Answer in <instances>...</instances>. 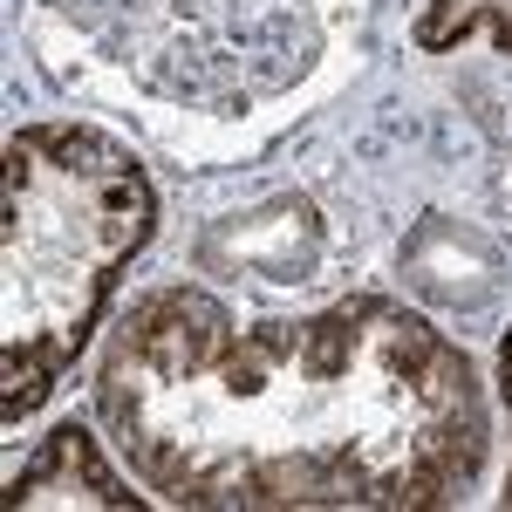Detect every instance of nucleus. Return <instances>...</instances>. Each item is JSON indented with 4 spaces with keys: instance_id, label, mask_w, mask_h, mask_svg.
Listing matches in <instances>:
<instances>
[{
    "instance_id": "f257e3e1",
    "label": "nucleus",
    "mask_w": 512,
    "mask_h": 512,
    "mask_svg": "<svg viewBox=\"0 0 512 512\" xmlns=\"http://www.w3.org/2000/svg\"><path fill=\"white\" fill-rule=\"evenodd\" d=\"M96 417L130 472L192 512L451 506L492 444L472 355L390 294L233 321L205 287H158L103 342Z\"/></svg>"
},
{
    "instance_id": "f03ea898",
    "label": "nucleus",
    "mask_w": 512,
    "mask_h": 512,
    "mask_svg": "<svg viewBox=\"0 0 512 512\" xmlns=\"http://www.w3.org/2000/svg\"><path fill=\"white\" fill-rule=\"evenodd\" d=\"M158 233L151 171L96 123H21L0 192V417L55 396Z\"/></svg>"
},
{
    "instance_id": "7ed1b4c3",
    "label": "nucleus",
    "mask_w": 512,
    "mask_h": 512,
    "mask_svg": "<svg viewBox=\"0 0 512 512\" xmlns=\"http://www.w3.org/2000/svg\"><path fill=\"white\" fill-rule=\"evenodd\" d=\"M7 512H41V506H110V512H137L144 506V492H130L117 472H110V458H103V444L89 437V424H55V431L35 444V458L21 465V472L7 478Z\"/></svg>"
},
{
    "instance_id": "20e7f679",
    "label": "nucleus",
    "mask_w": 512,
    "mask_h": 512,
    "mask_svg": "<svg viewBox=\"0 0 512 512\" xmlns=\"http://www.w3.org/2000/svg\"><path fill=\"white\" fill-rule=\"evenodd\" d=\"M485 35L499 55H512V0H424L417 14V48H458Z\"/></svg>"
},
{
    "instance_id": "39448f33",
    "label": "nucleus",
    "mask_w": 512,
    "mask_h": 512,
    "mask_svg": "<svg viewBox=\"0 0 512 512\" xmlns=\"http://www.w3.org/2000/svg\"><path fill=\"white\" fill-rule=\"evenodd\" d=\"M499 396H506V417H512V328H506V342H499ZM499 506L512 512V472H506V492H499Z\"/></svg>"
}]
</instances>
